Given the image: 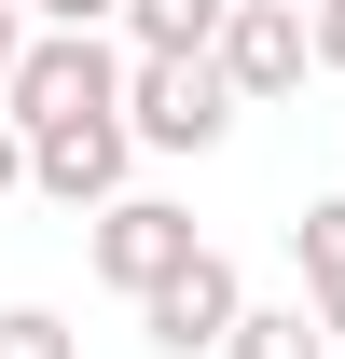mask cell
Listing matches in <instances>:
<instances>
[{
	"instance_id": "obj_1",
	"label": "cell",
	"mask_w": 345,
	"mask_h": 359,
	"mask_svg": "<svg viewBox=\"0 0 345 359\" xmlns=\"http://www.w3.org/2000/svg\"><path fill=\"white\" fill-rule=\"evenodd\" d=\"M125 83H138V55H111V28H42L0 111H14L28 138H42V125H111V111H125Z\"/></svg>"
},
{
	"instance_id": "obj_2",
	"label": "cell",
	"mask_w": 345,
	"mask_h": 359,
	"mask_svg": "<svg viewBox=\"0 0 345 359\" xmlns=\"http://www.w3.org/2000/svg\"><path fill=\"white\" fill-rule=\"evenodd\" d=\"M235 111H249V97L221 83V55H138V83H125L138 152H221V138H235Z\"/></svg>"
},
{
	"instance_id": "obj_3",
	"label": "cell",
	"mask_w": 345,
	"mask_h": 359,
	"mask_svg": "<svg viewBox=\"0 0 345 359\" xmlns=\"http://www.w3.org/2000/svg\"><path fill=\"white\" fill-rule=\"evenodd\" d=\"M235 318H249V276L221 263V249H194L166 290H138V332H152V359H221V346H235Z\"/></svg>"
},
{
	"instance_id": "obj_4",
	"label": "cell",
	"mask_w": 345,
	"mask_h": 359,
	"mask_svg": "<svg viewBox=\"0 0 345 359\" xmlns=\"http://www.w3.org/2000/svg\"><path fill=\"white\" fill-rule=\"evenodd\" d=\"M83 249H97V276H111V290H125V304H138V290H166V276L194 263L208 235H194V208H166V194H111Z\"/></svg>"
},
{
	"instance_id": "obj_5",
	"label": "cell",
	"mask_w": 345,
	"mask_h": 359,
	"mask_svg": "<svg viewBox=\"0 0 345 359\" xmlns=\"http://www.w3.org/2000/svg\"><path fill=\"white\" fill-rule=\"evenodd\" d=\"M125 166H138V125H125V111H111V125H42V138H28V194L83 208V222L125 194Z\"/></svg>"
},
{
	"instance_id": "obj_6",
	"label": "cell",
	"mask_w": 345,
	"mask_h": 359,
	"mask_svg": "<svg viewBox=\"0 0 345 359\" xmlns=\"http://www.w3.org/2000/svg\"><path fill=\"white\" fill-rule=\"evenodd\" d=\"M318 69V14L304 0H235V28H221V83L235 97H290Z\"/></svg>"
},
{
	"instance_id": "obj_7",
	"label": "cell",
	"mask_w": 345,
	"mask_h": 359,
	"mask_svg": "<svg viewBox=\"0 0 345 359\" xmlns=\"http://www.w3.org/2000/svg\"><path fill=\"white\" fill-rule=\"evenodd\" d=\"M235 0H125V55H221Z\"/></svg>"
},
{
	"instance_id": "obj_8",
	"label": "cell",
	"mask_w": 345,
	"mask_h": 359,
	"mask_svg": "<svg viewBox=\"0 0 345 359\" xmlns=\"http://www.w3.org/2000/svg\"><path fill=\"white\" fill-rule=\"evenodd\" d=\"M221 359H332V318H318V304H249Z\"/></svg>"
},
{
	"instance_id": "obj_9",
	"label": "cell",
	"mask_w": 345,
	"mask_h": 359,
	"mask_svg": "<svg viewBox=\"0 0 345 359\" xmlns=\"http://www.w3.org/2000/svg\"><path fill=\"white\" fill-rule=\"evenodd\" d=\"M0 359H83V332L55 304H0Z\"/></svg>"
},
{
	"instance_id": "obj_10",
	"label": "cell",
	"mask_w": 345,
	"mask_h": 359,
	"mask_svg": "<svg viewBox=\"0 0 345 359\" xmlns=\"http://www.w3.org/2000/svg\"><path fill=\"white\" fill-rule=\"evenodd\" d=\"M290 249H304V290H332V276H345V194H318V208H304Z\"/></svg>"
},
{
	"instance_id": "obj_11",
	"label": "cell",
	"mask_w": 345,
	"mask_h": 359,
	"mask_svg": "<svg viewBox=\"0 0 345 359\" xmlns=\"http://www.w3.org/2000/svg\"><path fill=\"white\" fill-rule=\"evenodd\" d=\"M28 42H42V28H28V0H0V97H14V69H28Z\"/></svg>"
},
{
	"instance_id": "obj_12",
	"label": "cell",
	"mask_w": 345,
	"mask_h": 359,
	"mask_svg": "<svg viewBox=\"0 0 345 359\" xmlns=\"http://www.w3.org/2000/svg\"><path fill=\"white\" fill-rule=\"evenodd\" d=\"M42 28H125V0H28Z\"/></svg>"
},
{
	"instance_id": "obj_13",
	"label": "cell",
	"mask_w": 345,
	"mask_h": 359,
	"mask_svg": "<svg viewBox=\"0 0 345 359\" xmlns=\"http://www.w3.org/2000/svg\"><path fill=\"white\" fill-rule=\"evenodd\" d=\"M14 194H28V125L0 111V208H14Z\"/></svg>"
},
{
	"instance_id": "obj_14",
	"label": "cell",
	"mask_w": 345,
	"mask_h": 359,
	"mask_svg": "<svg viewBox=\"0 0 345 359\" xmlns=\"http://www.w3.org/2000/svg\"><path fill=\"white\" fill-rule=\"evenodd\" d=\"M304 14H318V69L345 83V0H304Z\"/></svg>"
},
{
	"instance_id": "obj_15",
	"label": "cell",
	"mask_w": 345,
	"mask_h": 359,
	"mask_svg": "<svg viewBox=\"0 0 345 359\" xmlns=\"http://www.w3.org/2000/svg\"><path fill=\"white\" fill-rule=\"evenodd\" d=\"M304 304H318V318H332V346H345V276H332V290H304Z\"/></svg>"
}]
</instances>
